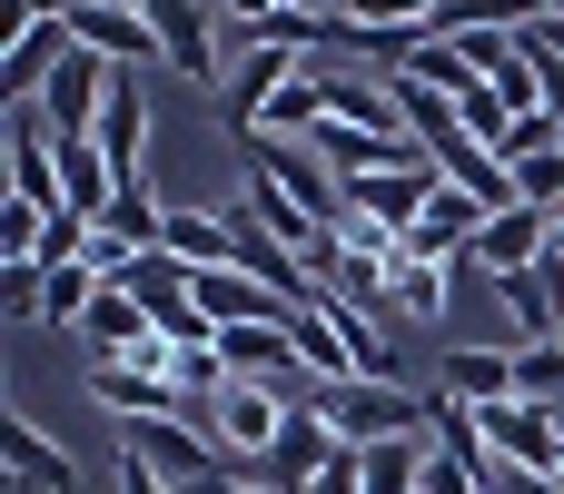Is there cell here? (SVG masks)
<instances>
[{"instance_id":"cell-9","label":"cell","mask_w":564,"mask_h":494,"mask_svg":"<svg viewBox=\"0 0 564 494\" xmlns=\"http://www.w3.org/2000/svg\"><path fill=\"white\" fill-rule=\"evenodd\" d=\"M337 455H357V446H347V436H337V426H327L317 406H297V416H288V436H278V455L258 465V485H278V494H307L317 475H327V465H337Z\"/></svg>"},{"instance_id":"cell-10","label":"cell","mask_w":564,"mask_h":494,"mask_svg":"<svg viewBox=\"0 0 564 494\" xmlns=\"http://www.w3.org/2000/svg\"><path fill=\"white\" fill-rule=\"evenodd\" d=\"M486 446H496V465H525V475H564V426L545 406H486Z\"/></svg>"},{"instance_id":"cell-17","label":"cell","mask_w":564,"mask_h":494,"mask_svg":"<svg viewBox=\"0 0 564 494\" xmlns=\"http://www.w3.org/2000/svg\"><path fill=\"white\" fill-rule=\"evenodd\" d=\"M397 79H426V89H446V99H466V89H486V69L466 59V40H446L436 20L416 30V50H406V69Z\"/></svg>"},{"instance_id":"cell-1","label":"cell","mask_w":564,"mask_h":494,"mask_svg":"<svg viewBox=\"0 0 564 494\" xmlns=\"http://www.w3.org/2000/svg\"><path fill=\"white\" fill-rule=\"evenodd\" d=\"M307 406L347 436V446H387V436H436V396H416L406 376H347V386H307Z\"/></svg>"},{"instance_id":"cell-16","label":"cell","mask_w":564,"mask_h":494,"mask_svg":"<svg viewBox=\"0 0 564 494\" xmlns=\"http://www.w3.org/2000/svg\"><path fill=\"white\" fill-rule=\"evenodd\" d=\"M79 347H89V356H139V347H159V327H149V307H139L129 287H99L89 317H79Z\"/></svg>"},{"instance_id":"cell-3","label":"cell","mask_w":564,"mask_h":494,"mask_svg":"<svg viewBox=\"0 0 564 494\" xmlns=\"http://www.w3.org/2000/svg\"><path fill=\"white\" fill-rule=\"evenodd\" d=\"M436 188H446V168H436V149L426 158H406V168H377V178H347L337 188V208H357V218H377L387 238H406L426 208H436Z\"/></svg>"},{"instance_id":"cell-20","label":"cell","mask_w":564,"mask_h":494,"mask_svg":"<svg viewBox=\"0 0 564 494\" xmlns=\"http://www.w3.org/2000/svg\"><path fill=\"white\" fill-rule=\"evenodd\" d=\"M446 287H456V267H426V257H406V267H397V317L436 327V317H446Z\"/></svg>"},{"instance_id":"cell-27","label":"cell","mask_w":564,"mask_h":494,"mask_svg":"<svg viewBox=\"0 0 564 494\" xmlns=\"http://www.w3.org/2000/svg\"><path fill=\"white\" fill-rule=\"evenodd\" d=\"M198 494H278V485H258V475H218V485H198Z\"/></svg>"},{"instance_id":"cell-13","label":"cell","mask_w":564,"mask_h":494,"mask_svg":"<svg viewBox=\"0 0 564 494\" xmlns=\"http://www.w3.org/2000/svg\"><path fill=\"white\" fill-rule=\"evenodd\" d=\"M69 40H79V50H99L109 69L159 59V20H149V10H109V0H79V10H69Z\"/></svg>"},{"instance_id":"cell-2","label":"cell","mask_w":564,"mask_h":494,"mask_svg":"<svg viewBox=\"0 0 564 494\" xmlns=\"http://www.w3.org/2000/svg\"><path fill=\"white\" fill-rule=\"evenodd\" d=\"M297 406H307V396H288V386H228V396H218L198 426L218 436V455H228V465H238V455H248V465H268Z\"/></svg>"},{"instance_id":"cell-8","label":"cell","mask_w":564,"mask_h":494,"mask_svg":"<svg viewBox=\"0 0 564 494\" xmlns=\"http://www.w3.org/2000/svg\"><path fill=\"white\" fill-rule=\"evenodd\" d=\"M545 238H555V218L545 208H496L486 228H476V248H466V277H525V267H545Z\"/></svg>"},{"instance_id":"cell-14","label":"cell","mask_w":564,"mask_h":494,"mask_svg":"<svg viewBox=\"0 0 564 494\" xmlns=\"http://www.w3.org/2000/svg\"><path fill=\"white\" fill-rule=\"evenodd\" d=\"M159 248H169L178 267H238V228H228L218 208H188V198H169V218H159Z\"/></svg>"},{"instance_id":"cell-12","label":"cell","mask_w":564,"mask_h":494,"mask_svg":"<svg viewBox=\"0 0 564 494\" xmlns=\"http://www.w3.org/2000/svg\"><path fill=\"white\" fill-rule=\"evenodd\" d=\"M198 317H208V337H228V327H278L297 307L278 287H258L248 267H198Z\"/></svg>"},{"instance_id":"cell-6","label":"cell","mask_w":564,"mask_h":494,"mask_svg":"<svg viewBox=\"0 0 564 494\" xmlns=\"http://www.w3.org/2000/svg\"><path fill=\"white\" fill-rule=\"evenodd\" d=\"M89 396H99L119 426H159V416H188L178 376H159V366H139V356H89Z\"/></svg>"},{"instance_id":"cell-18","label":"cell","mask_w":564,"mask_h":494,"mask_svg":"<svg viewBox=\"0 0 564 494\" xmlns=\"http://www.w3.org/2000/svg\"><path fill=\"white\" fill-rule=\"evenodd\" d=\"M426 455L436 436H387V446H357V475L367 494H426Z\"/></svg>"},{"instance_id":"cell-19","label":"cell","mask_w":564,"mask_h":494,"mask_svg":"<svg viewBox=\"0 0 564 494\" xmlns=\"http://www.w3.org/2000/svg\"><path fill=\"white\" fill-rule=\"evenodd\" d=\"M535 20H545V0H436V30H456V40L466 30H516L525 40Z\"/></svg>"},{"instance_id":"cell-28","label":"cell","mask_w":564,"mask_h":494,"mask_svg":"<svg viewBox=\"0 0 564 494\" xmlns=\"http://www.w3.org/2000/svg\"><path fill=\"white\" fill-rule=\"evenodd\" d=\"M288 10H327V0H288Z\"/></svg>"},{"instance_id":"cell-22","label":"cell","mask_w":564,"mask_h":494,"mask_svg":"<svg viewBox=\"0 0 564 494\" xmlns=\"http://www.w3.org/2000/svg\"><path fill=\"white\" fill-rule=\"evenodd\" d=\"M40 277L50 267H0V317H40Z\"/></svg>"},{"instance_id":"cell-4","label":"cell","mask_w":564,"mask_h":494,"mask_svg":"<svg viewBox=\"0 0 564 494\" xmlns=\"http://www.w3.org/2000/svg\"><path fill=\"white\" fill-rule=\"evenodd\" d=\"M149 20H159V59H169L178 79H198V89H228V20H218L208 0H159Z\"/></svg>"},{"instance_id":"cell-21","label":"cell","mask_w":564,"mask_h":494,"mask_svg":"<svg viewBox=\"0 0 564 494\" xmlns=\"http://www.w3.org/2000/svg\"><path fill=\"white\" fill-rule=\"evenodd\" d=\"M516 396L555 416V396H564V337H555V347H516Z\"/></svg>"},{"instance_id":"cell-25","label":"cell","mask_w":564,"mask_h":494,"mask_svg":"<svg viewBox=\"0 0 564 494\" xmlns=\"http://www.w3.org/2000/svg\"><path fill=\"white\" fill-rule=\"evenodd\" d=\"M307 494H367V475H357V455H337V465H327V475H317Z\"/></svg>"},{"instance_id":"cell-23","label":"cell","mask_w":564,"mask_h":494,"mask_svg":"<svg viewBox=\"0 0 564 494\" xmlns=\"http://www.w3.org/2000/svg\"><path fill=\"white\" fill-rule=\"evenodd\" d=\"M426 494H486V475H476V465H456V455L436 446V455H426Z\"/></svg>"},{"instance_id":"cell-15","label":"cell","mask_w":564,"mask_h":494,"mask_svg":"<svg viewBox=\"0 0 564 494\" xmlns=\"http://www.w3.org/2000/svg\"><path fill=\"white\" fill-rule=\"evenodd\" d=\"M436 386H446V396H466L476 416H486V406H516V347H446Z\"/></svg>"},{"instance_id":"cell-11","label":"cell","mask_w":564,"mask_h":494,"mask_svg":"<svg viewBox=\"0 0 564 494\" xmlns=\"http://www.w3.org/2000/svg\"><path fill=\"white\" fill-rule=\"evenodd\" d=\"M297 69H307V59H297V50H278V40L238 50V69H228V129H238V139H258V119L278 109V89H288Z\"/></svg>"},{"instance_id":"cell-7","label":"cell","mask_w":564,"mask_h":494,"mask_svg":"<svg viewBox=\"0 0 564 494\" xmlns=\"http://www.w3.org/2000/svg\"><path fill=\"white\" fill-rule=\"evenodd\" d=\"M149 119H159V109H149V79L119 69V79H109V109H99V129H89V139L109 149L119 188H149Z\"/></svg>"},{"instance_id":"cell-24","label":"cell","mask_w":564,"mask_h":494,"mask_svg":"<svg viewBox=\"0 0 564 494\" xmlns=\"http://www.w3.org/2000/svg\"><path fill=\"white\" fill-rule=\"evenodd\" d=\"M486 494H564V475H525V465H496Z\"/></svg>"},{"instance_id":"cell-26","label":"cell","mask_w":564,"mask_h":494,"mask_svg":"<svg viewBox=\"0 0 564 494\" xmlns=\"http://www.w3.org/2000/svg\"><path fill=\"white\" fill-rule=\"evenodd\" d=\"M119 494H178V485H159V475H149L139 455H119Z\"/></svg>"},{"instance_id":"cell-5","label":"cell","mask_w":564,"mask_h":494,"mask_svg":"<svg viewBox=\"0 0 564 494\" xmlns=\"http://www.w3.org/2000/svg\"><path fill=\"white\" fill-rule=\"evenodd\" d=\"M0 494H79V455H59L20 406H0Z\"/></svg>"}]
</instances>
